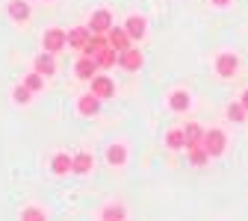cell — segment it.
I'll list each match as a JSON object with an SVG mask.
<instances>
[{"instance_id":"3957f363","label":"cell","mask_w":248,"mask_h":221,"mask_svg":"<svg viewBox=\"0 0 248 221\" xmlns=\"http://www.w3.org/2000/svg\"><path fill=\"white\" fill-rule=\"evenodd\" d=\"M42 47H45L47 53H59V50H65V47H68V33H65V29H59V27L47 29V33L42 36Z\"/></svg>"},{"instance_id":"5b68a950","label":"cell","mask_w":248,"mask_h":221,"mask_svg":"<svg viewBox=\"0 0 248 221\" xmlns=\"http://www.w3.org/2000/svg\"><path fill=\"white\" fill-rule=\"evenodd\" d=\"M89 83H92V88H89V91H92V94H98L101 101H107V98H115V83H112L107 74H95V77H92Z\"/></svg>"},{"instance_id":"30bf717a","label":"cell","mask_w":248,"mask_h":221,"mask_svg":"<svg viewBox=\"0 0 248 221\" xmlns=\"http://www.w3.org/2000/svg\"><path fill=\"white\" fill-rule=\"evenodd\" d=\"M109 27H112V12L109 9L92 12V18H89V29H92V33H107Z\"/></svg>"},{"instance_id":"cb8c5ba5","label":"cell","mask_w":248,"mask_h":221,"mask_svg":"<svg viewBox=\"0 0 248 221\" xmlns=\"http://www.w3.org/2000/svg\"><path fill=\"white\" fill-rule=\"evenodd\" d=\"M21 221H47V212L39 206H27V209H21Z\"/></svg>"},{"instance_id":"7402d4cb","label":"cell","mask_w":248,"mask_h":221,"mask_svg":"<svg viewBox=\"0 0 248 221\" xmlns=\"http://www.w3.org/2000/svg\"><path fill=\"white\" fill-rule=\"evenodd\" d=\"M186 150H189L192 165H207V162H210V153H207V147H204V145H198V147H186Z\"/></svg>"},{"instance_id":"d4e9b609","label":"cell","mask_w":248,"mask_h":221,"mask_svg":"<svg viewBox=\"0 0 248 221\" xmlns=\"http://www.w3.org/2000/svg\"><path fill=\"white\" fill-rule=\"evenodd\" d=\"M33 94H36V91H30V88H27V86L21 83V86H15V91H12V101H15V103H24V106H27L30 101H33Z\"/></svg>"},{"instance_id":"ac0fdd59","label":"cell","mask_w":248,"mask_h":221,"mask_svg":"<svg viewBox=\"0 0 248 221\" xmlns=\"http://www.w3.org/2000/svg\"><path fill=\"white\" fill-rule=\"evenodd\" d=\"M50 171H53L56 177L71 174V156H68V153H56L53 160H50Z\"/></svg>"},{"instance_id":"44dd1931","label":"cell","mask_w":248,"mask_h":221,"mask_svg":"<svg viewBox=\"0 0 248 221\" xmlns=\"http://www.w3.org/2000/svg\"><path fill=\"white\" fill-rule=\"evenodd\" d=\"M101 215H104V221H124V218H127V212H124L121 204H107Z\"/></svg>"},{"instance_id":"8fae6325","label":"cell","mask_w":248,"mask_h":221,"mask_svg":"<svg viewBox=\"0 0 248 221\" xmlns=\"http://www.w3.org/2000/svg\"><path fill=\"white\" fill-rule=\"evenodd\" d=\"M89 39H92V29H89V27H74V29H68V47H71V50H83V47L89 44Z\"/></svg>"},{"instance_id":"4fadbf2b","label":"cell","mask_w":248,"mask_h":221,"mask_svg":"<svg viewBox=\"0 0 248 221\" xmlns=\"http://www.w3.org/2000/svg\"><path fill=\"white\" fill-rule=\"evenodd\" d=\"M98 109H101V98L98 94H83V98L77 101V112L80 115H86V118H92V115H98Z\"/></svg>"},{"instance_id":"9a60e30c","label":"cell","mask_w":248,"mask_h":221,"mask_svg":"<svg viewBox=\"0 0 248 221\" xmlns=\"http://www.w3.org/2000/svg\"><path fill=\"white\" fill-rule=\"evenodd\" d=\"M183 136H186V147H198V145H204V127L198 121H189L183 127Z\"/></svg>"},{"instance_id":"6da1fadb","label":"cell","mask_w":248,"mask_h":221,"mask_svg":"<svg viewBox=\"0 0 248 221\" xmlns=\"http://www.w3.org/2000/svg\"><path fill=\"white\" fill-rule=\"evenodd\" d=\"M213 71L219 74L222 80L236 77V74H239V56H236L233 50H219V53L213 56Z\"/></svg>"},{"instance_id":"7c38bea8","label":"cell","mask_w":248,"mask_h":221,"mask_svg":"<svg viewBox=\"0 0 248 221\" xmlns=\"http://www.w3.org/2000/svg\"><path fill=\"white\" fill-rule=\"evenodd\" d=\"M107 162L115 165V168H121L124 162H127V145H124V142H112L107 147Z\"/></svg>"},{"instance_id":"484cf974","label":"cell","mask_w":248,"mask_h":221,"mask_svg":"<svg viewBox=\"0 0 248 221\" xmlns=\"http://www.w3.org/2000/svg\"><path fill=\"white\" fill-rule=\"evenodd\" d=\"M24 86H27L30 91H42V88H45V77H42L39 71H33V74H27V80H24Z\"/></svg>"},{"instance_id":"5bb4252c","label":"cell","mask_w":248,"mask_h":221,"mask_svg":"<svg viewBox=\"0 0 248 221\" xmlns=\"http://www.w3.org/2000/svg\"><path fill=\"white\" fill-rule=\"evenodd\" d=\"M6 12H9V18L15 24H27L30 21V3H27V0H9Z\"/></svg>"},{"instance_id":"8992f818","label":"cell","mask_w":248,"mask_h":221,"mask_svg":"<svg viewBox=\"0 0 248 221\" xmlns=\"http://www.w3.org/2000/svg\"><path fill=\"white\" fill-rule=\"evenodd\" d=\"M169 109L171 112H189L192 109V94L186 88H171L169 91Z\"/></svg>"},{"instance_id":"9c48e42d","label":"cell","mask_w":248,"mask_h":221,"mask_svg":"<svg viewBox=\"0 0 248 221\" xmlns=\"http://www.w3.org/2000/svg\"><path fill=\"white\" fill-rule=\"evenodd\" d=\"M124 29H127V36H130L133 42H142L145 33H148V21H145L142 15H130L127 21H124Z\"/></svg>"},{"instance_id":"52a82bcc","label":"cell","mask_w":248,"mask_h":221,"mask_svg":"<svg viewBox=\"0 0 248 221\" xmlns=\"http://www.w3.org/2000/svg\"><path fill=\"white\" fill-rule=\"evenodd\" d=\"M107 39H109V47H115L118 53L127 50V47L133 44V39L127 36V29H124V27H109V29H107Z\"/></svg>"},{"instance_id":"2e32d148","label":"cell","mask_w":248,"mask_h":221,"mask_svg":"<svg viewBox=\"0 0 248 221\" xmlns=\"http://www.w3.org/2000/svg\"><path fill=\"white\" fill-rule=\"evenodd\" d=\"M56 53H47V50H42L39 56H36V71L42 74V77H53L56 74V59H53Z\"/></svg>"},{"instance_id":"ba28073f","label":"cell","mask_w":248,"mask_h":221,"mask_svg":"<svg viewBox=\"0 0 248 221\" xmlns=\"http://www.w3.org/2000/svg\"><path fill=\"white\" fill-rule=\"evenodd\" d=\"M101 71V65H98V59L95 56H80L77 59V65H74V74L80 77V80H92Z\"/></svg>"},{"instance_id":"603a6c76","label":"cell","mask_w":248,"mask_h":221,"mask_svg":"<svg viewBox=\"0 0 248 221\" xmlns=\"http://www.w3.org/2000/svg\"><path fill=\"white\" fill-rule=\"evenodd\" d=\"M245 115H248V112H245V106H242L239 101H236V103H228V121L242 124V121H245Z\"/></svg>"},{"instance_id":"4316f807","label":"cell","mask_w":248,"mask_h":221,"mask_svg":"<svg viewBox=\"0 0 248 221\" xmlns=\"http://www.w3.org/2000/svg\"><path fill=\"white\" fill-rule=\"evenodd\" d=\"M239 103H242V106H245V112H248V88L239 94Z\"/></svg>"},{"instance_id":"277c9868","label":"cell","mask_w":248,"mask_h":221,"mask_svg":"<svg viewBox=\"0 0 248 221\" xmlns=\"http://www.w3.org/2000/svg\"><path fill=\"white\" fill-rule=\"evenodd\" d=\"M142 65H145V56H142L139 47H127V50L118 53V68H124V71H139Z\"/></svg>"},{"instance_id":"e0dca14e","label":"cell","mask_w":248,"mask_h":221,"mask_svg":"<svg viewBox=\"0 0 248 221\" xmlns=\"http://www.w3.org/2000/svg\"><path fill=\"white\" fill-rule=\"evenodd\" d=\"M92 165H95V156L86 153V150L71 156V174H89V171H92Z\"/></svg>"},{"instance_id":"7a4b0ae2","label":"cell","mask_w":248,"mask_h":221,"mask_svg":"<svg viewBox=\"0 0 248 221\" xmlns=\"http://www.w3.org/2000/svg\"><path fill=\"white\" fill-rule=\"evenodd\" d=\"M204 147H207V153H210V160H219V156L228 150V136H225V130H222V127L204 130Z\"/></svg>"},{"instance_id":"ffe728a7","label":"cell","mask_w":248,"mask_h":221,"mask_svg":"<svg viewBox=\"0 0 248 221\" xmlns=\"http://www.w3.org/2000/svg\"><path fill=\"white\" fill-rule=\"evenodd\" d=\"M166 147H169V150H183V147H186L183 130H169V133H166Z\"/></svg>"},{"instance_id":"d6986e66","label":"cell","mask_w":248,"mask_h":221,"mask_svg":"<svg viewBox=\"0 0 248 221\" xmlns=\"http://www.w3.org/2000/svg\"><path fill=\"white\" fill-rule=\"evenodd\" d=\"M95 59H98V65H101V68H112L115 62H118V50L107 44V47H104V50H101V53H98Z\"/></svg>"},{"instance_id":"83f0119b","label":"cell","mask_w":248,"mask_h":221,"mask_svg":"<svg viewBox=\"0 0 248 221\" xmlns=\"http://www.w3.org/2000/svg\"><path fill=\"white\" fill-rule=\"evenodd\" d=\"M210 3H213V6H231L233 0H210Z\"/></svg>"}]
</instances>
